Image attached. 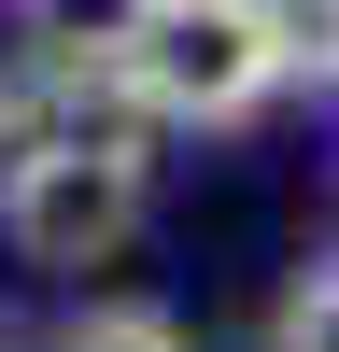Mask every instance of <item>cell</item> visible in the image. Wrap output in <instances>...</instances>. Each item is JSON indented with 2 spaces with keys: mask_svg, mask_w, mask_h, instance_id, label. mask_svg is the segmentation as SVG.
I'll return each mask as SVG.
<instances>
[{
  "mask_svg": "<svg viewBox=\"0 0 339 352\" xmlns=\"http://www.w3.org/2000/svg\"><path fill=\"white\" fill-rule=\"evenodd\" d=\"M311 56H325V71H339V0H325V43H311Z\"/></svg>",
  "mask_w": 339,
  "mask_h": 352,
  "instance_id": "obj_6",
  "label": "cell"
},
{
  "mask_svg": "<svg viewBox=\"0 0 339 352\" xmlns=\"http://www.w3.org/2000/svg\"><path fill=\"white\" fill-rule=\"evenodd\" d=\"M269 352H339V268H311L297 296H282V338Z\"/></svg>",
  "mask_w": 339,
  "mask_h": 352,
  "instance_id": "obj_5",
  "label": "cell"
},
{
  "mask_svg": "<svg viewBox=\"0 0 339 352\" xmlns=\"http://www.w3.org/2000/svg\"><path fill=\"white\" fill-rule=\"evenodd\" d=\"M56 352H198V338L170 324V310H71V324H56Z\"/></svg>",
  "mask_w": 339,
  "mask_h": 352,
  "instance_id": "obj_4",
  "label": "cell"
},
{
  "mask_svg": "<svg viewBox=\"0 0 339 352\" xmlns=\"http://www.w3.org/2000/svg\"><path fill=\"white\" fill-rule=\"evenodd\" d=\"M297 56H311L297 0H156L127 43V99L156 127H240L297 85Z\"/></svg>",
  "mask_w": 339,
  "mask_h": 352,
  "instance_id": "obj_1",
  "label": "cell"
},
{
  "mask_svg": "<svg viewBox=\"0 0 339 352\" xmlns=\"http://www.w3.org/2000/svg\"><path fill=\"white\" fill-rule=\"evenodd\" d=\"M156 0H28V43L43 56H127Z\"/></svg>",
  "mask_w": 339,
  "mask_h": 352,
  "instance_id": "obj_3",
  "label": "cell"
},
{
  "mask_svg": "<svg viewBox=\"0 0 339 352\" xmlns=\"http://www.w3.org/2000/svg\"><path fill=\"white\" fill-rule=\"evenodd\" d=\"M141 212H156V184H141V127L127 113H113V127H85V113L28 127L14 184H0V226H14V254H43V268H113V254L141 240Z\"/></svg>",
  "mask_w": 339,
  "mask_h": 352,
  "instance_id": "obj_2",
  "label": "cell"
}]
</instances>
